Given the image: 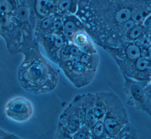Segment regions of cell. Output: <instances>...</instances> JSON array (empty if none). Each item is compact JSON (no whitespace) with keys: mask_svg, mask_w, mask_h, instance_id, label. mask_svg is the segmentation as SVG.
Segmentation results:
<instances>
[{"mask_svg":"<svg viewBox=\"0 0 151 139\" xmlns=\"http://www.w3.org/2000/svg\"><path fill=\"white\" fill-rule=\"evenodd\" d=\"M22 54L24 58L17 71L21 87L35 95L53 91L58 84V72L41 53L39 44H35Z\"/></svg>","mask_w":151,"mask_h":139,"instance_id":"obj_1","label":"cell"},{"mask_svg":"<svg viewBox=\"0 0 151 139\" xmlns=\"http://www.w3.org/2000/svg\"><path fill=\"white\" fill-rule=\"evenodd\" d=\"M106 104V112L103 120L109 139H114L129 122L126 108L119 96L113 92H102Z\"/></svg>","mask_w":151,"mask_h":139,"instance_id":"obj_2","label":"cell"},{"mask_svg":"<svg viewBox=\"0 0 151 139\" xmlns=\"http://www.w3.org/2000/svg\"><path fill=\"white\" fill-rule=\"evenodd\" d=\"M82 52L58 65L67 78L77 88L89 85L94 79L97 72L87 68L80 62Z\"/></svg>","mask_w":151,"mask_h":139,"instance_id":"obj_3","label":"cell"},{"mask_svg":"<svg viewBox=\"0 0 151 139\" xmlns=\"http://www.w3.org/2000/svg\"><path fill=\"white\" fill-rule=\"evenodd\" d=\"M122 76L124 80L123 90L128 104L147 114L145 103V88L150 83V81L136 80L124 75Z\"/></svg>","mask_w":151,"mask_h":139,"instance_id":"obj_4","label":"cell"},{"mask_svg":"<svg viewBox=\"0 0 151 139\" xmlns=\"http://www.w3.org/2000/svg\"><path fill=\"white\" fill-rule=\"evenodd\" d=\"M4 113L6 117L14 122L25 123L29 121L33 115V106L26 98L16 96L6 103Z\"/></svg>","mask_w":151,"mask_h":139,"instance_id":"obj_5","label":"cell"},{"mask_svg":"<svg viewBox=\"0 0 151 139\" xmlns=\"http://www.w3.org/2000/svg\"><path fill=\"white\" fill-rule=\"evenodd\" d=\"M82 126L78 114L70 104L60 115L54 138L72 139L73 135Z\"/></svg>","mask_w":151,"mask_h":139,"instance_id":"obj_6","label":"cell"},{"mask_svg":"<svg viewBox=\"0 0 151 139\" xmlns=\"http://www.w3.org/2000/svg\"><path fill=\"white\" fill-rule=\"evenodd\" d=\"M35 38L44 48L48 57L56 64L59 51L70 42L63 31H52Z\"/></svg>","mask_w":151,"mask_h":139,"instance_id":"obj_7","label":"cell"},{"mask_svg":"<svg viewBox=\"0 0 151 139\" xmlns=\"http://www.w3.org/2000/svg\"><path fill=\"white\" fill-rule=\"evenodd\" d=\"M51 0H27L29 11L30 23L34 28L36 23L52 15L49 9Z\"/></svg>","mask_w":151,"mask_h":139,"instance_id":"obj_8","label":"cell"},{"mask_svg":"<svg viewBox=\"0 0 151 139\" xmlns=\"http://www.w3.org/2000/svg\"><path fill=\"white\" fill-rule=\"evenodd\" d=\"M17 9L14 18L27 33L34 34L29 19V11L27 0H16Z\"/></svg>","mask_w":151,"mask_h":139,"instance_id":"obj_9","label":"cell"},{"mask_svg":"<svg viewBox=\"0 0 151 139\" xmlns=\"http://www.w3.org/2000/svg\"><path fill=\"white\" fill-rule=\"evenodd\" d=\"M81 50L87 53H97L93 41L90 37L85 28L77 31L70 41Z\"/></svg>","mask_w":151,"mask_h":139,"instance_id":"obj_10","label":"cell"},{"mask_svg":"<svg viewBox=\"0 0 151 139\" xmlns=\"http://www.w3.org/2000/svg\"><path fill=\"white\" fill-rule=\"evenodd\" d=\"M62 20L63 32L70 41L77 31L85 28L81 20L76 17L71 16H65L62 17Z\"/></svg>","mask_w":151,"mask_h":139,"instance_id":"obj_11","label":"cell"},{"mask_svg":"<svg viewBox=\"0 0 151 139\" xmlns=\"http://www.w3.org/2000/svg\"><path fill=\"white\" fill-rule=\"evenodd\" d=\"M95 94L89 93L86 94V113L85 117V125L91 131L97 120L94 113Z\"/></svg>","mask_w":151,"mask_h":139,"instance_id":"obj_12","label":"cell"},{"mask_svg":"<svg viewBox=\"0 0 151 139\" xmlns=\"http://www.w3.org/2000/svg\"><path fill=\"white\" fill-rule=\"evenodd\" d=\"M94 113L97 120L103 121L106 112V104L102 92L95 93Z\"/></svg>","mask_w":151,"mask_h":139,"instance_id":"obj_13","label":"cell"},{"mask_svg":"<svg viewBox=\"0 0 151 139\" xmlns=\"http://www.w3.org/2000/svg\"><path fill=\"white\" fill-rule=\"evenodd\" d=\"M76 0H58V12L66 16L73 14L76 9Z\"/></svg>","mask_w":151,"mask_h":139,"instance_id":"obj_14","label":"cell"},{"mask_svg":"<svg viewBox=\"0 0 151 139\" xmlns=\"http://www.w3.org/2000/svg\"><path fill=\"white\" fill-rule=\"evenodd\" d=\"M138 135L135 128L129 122L125 125L114 139H136Z\"/></svg>","mask_w":151,"mask_h":139,"instance_id":"obj_15","label":"cell"},{"mask_svg":"<svg viewBox=\"0 0 151 139\" xmlns=\"http://www.w3.org/2000/svg\"><path fill=\"white\" fill-rule=\"evenodd\" d=\"M92 139H109L103 121L98 120L91 129Z\"/></svg>","mask_w":151,"mask_h":139,"instance_id":"obj_16","label":"cell"},{"mask_svg":"<svg viewBox=\"0 0 151 139\" xmlns=\"http://www.w3.org/2000/svg\"><path fill=\"white\" fill-rule=\"evenodd\" d=\"M147 33L142 24H136L128 34L127 41L134 42Z\"/></svg>","mask_w":151,"mask_h":139,"instance_id":"obj_17","label":"cell"},{"mask_svg":"<svg viewBox=\"0 0 151 139\" xmlns=\"http://www.w3.org/2000/svg\"><path fill=\"white\" fill-rule=\"evenodd\" d=\"M16 9V0H0V14L14 16Z\"/></svg>","mask_w":151,"mask_h":139,"instance_id":"obj_18","label":"cell"},{"mask_svg":"<svg viewBox=\"0 0 151 139\" xmlns=\"http://www.w3.org/2000/svg\"><path fill=\"white\" fill-rule=\"evenodd\" d=\"M148 11L141 8H135L132 10L131 19L136 24H143L148 16Z\"/></svg>","mask_w":151,"mask_h":139,"instance_id":"obj_19","label":"cell"},{"mask_svg":"<svg viewBox=\"0 0 151 139\" xmlns=\"http://www.w3.org/2000/svg\"><path fill=\"white\" fill-rule=\"evenodd\" d=\"M72 139H92L90 130L85 125L82 126L73 135Z\"/></svg>","mask_w":151,"mask_h":139,"instance_id":"obj_20","label":"cell"},{"mask_svg":"<svg viewBox=\"0 0 151 139\" xmlns=\"http://www.w3.org/2000/svg\"><path fill=\"white\" fill-rule=\"evenodd\" d=\"M145 107L147 110V114L151 119V84L149 83L145 88Z\"/></svg>","mask_w":151,"mask_h":139,"instance_id":"obj_21","label":"cell"},{"mask_svg":"<svg viewBox=\"0 0 151 139\" xmlns=\"http://www.w3.org/2000/svg\"><path fill=\"white\" fill-rule=\"evenodd\" d=\"M134 42L142 49L146 48L151 44V34L147 33L137 40Z\"/></svg>","mask_w":151,"mask_h":139,"instance_id":"obj_22","label":"cell"},{"mask_svg":"<svg viewBox=\"0 0 151 139\" xmlns=\"http://www.w3.org/2000/svg\"><path fill=\"white\" fill-rule=\"evenodd\" d=\"M19 137L0 128V139H19Z\"/></svg>","mask_w":151,"mask_h":139,"instance_id":"obj_23","label":"cell"},{"mask_svg":"<svg viewBox=\"0 0 151 139\" xmlns=\"http://www.w3.org/2000/svg\"><path fill=\"white\" fill-rule=\"evenodd\" d=\"M142 24L147 33L151 34V16L146 18Z\"/></svg>","mask_w":151,"mask_h":139,"instance_id":"obj_24","label":"cell"},{"mask_svg":"<svg viewBox=\"0 0 151 139\" xmlns=\"http://www.w3.org/2000/svg\"><path fill=\"white\" fill-rule=\"evenodd\" d=\"M150 60V68L151 69V59H149Z\"/></svg>","mask_w":151,"mask_h":139,"instance_id":"obj_25","label":"cell"},{"mask_svg":"<svg viewBox=\"0 0 151 139\" xmlns=\"http://www.w3.org/2000/svg\"><path fill=\"white\" fill-rule=\"evenodd\" d=\"M150 83L151 84V79H150Z\"/></svg>","mask_w":151,"mask_h":139,"instance_id":"obj_26","label":"cell"}]
</instances>
